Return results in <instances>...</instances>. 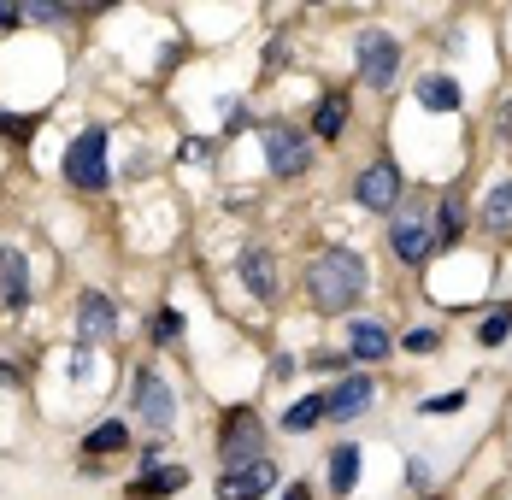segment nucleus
Segmentation results:
<instances>
[{
    "label": "nucleus",
    "instance_id": "obj_10",
    "mask_svg": "<svg viewBox=\"0 0 512 500\" xmlns=\"http://www.w3.org/2000/svg\"><path fill=\"white\" fill-rule=\"evenodd\" d=\"M236 271H242V283L254 289V300H277V259H271V248H242V259H236Z\"/></svg>",
    "mask_w": 512,
    "mask_h": 500
},
{
    "label": "nucleus",
    "instance_id": "obj_8",
    "mask_svg": "<svg viewBox=\"0 0 512 500\" xmlns=\"http://www.w3.org/2000/svg\"><path fill=\"white\" fill-rule=\"evenodd\" d=\"M265 165H271L277 177H301V171L312 165L307 136H301V130H289V124H271V130H265Z\"/></svg>",
    "mask_w": 512,
    "mask_h": 500
},
{
    "label": "nucleus",
    "instance_id": "obj_3",
    "mask_svg": "<svg viewBox=\"0 0 512 500\" xmlns=\"http://www.w3.org/2000/svg\"><path fill=\"white\" fill-rule=\"evenodd\" d=\"M130 406H136V418H142L148 436H171L177 400H171V383H165L159 371H136V377H130Z\"/></svg>",
    "mask_w": 512,
    "mask_h": 500
},
{
    "label": "nucleus",
    "instance_id": "obj_18",
    "mask_svg": "<svg viewBox=\"0 0 512 500\" xmlns=\"http://www.w3.org/2000/svg\"><path fill=\"white\" fill-rule=\"evenodd\" d=\"M342 124H348V95H324V100H318V112H312V136L336 142V136H342Z\"/></svg>",
    "mask_w": 512,
    "mask_h": 500
},
{
    "label": "nucleus",
    "instance_id": "obj_27",
    "mask_svg": "<svg viewBox=\"0 0 512 500\" xmlns=\"http://www.w3.org/2000/svg\"><path fill=\"white\" fill-rule=\"evenodd\" d=\"M465 406V389H454V395H436V400H424V412H460Z\"/></svg>",
    "mask_w": 512,
    "mask_h": 500
},
{
    "label": "nucleus",
    "instance_id": "obj_9",
    "mask_svg": "<svg viewBox=\"0 0 512 500\" xmlns=\"http://www.w3.org/2000/svg\"><path fill=\"white\" fill-rule=\"evenodd\" d=\"M371 395H377V383H371V377H342V383L324 395V418L348 424V418H359V412L371 406Z\"/></svg>",
    "mask_w": 512,
    "mask_h": 500
},
{
    "label": "nucleus",
    "instance_id": "obj_32",
    "mask_svg": "<svg viewBox=\"0 0 512 500\" xmlns=\"http://www.w3.org/2000/svg\"><path fill=\"white\" fill-rule=\"evenodd\" d=\"M283 500H312V489H307V483H289V489H283Z\"/></svg>",
    "mask_w": 512,
    "mask_h": 500
},
{
    "label": "nucleus",
    "instance_id": "obj_25",
    "mask_svg": "<svg viewBox=\"0 0 512 500\" xmlns=\"http://www.w3.org/2000/svg\"><path fill=\"white\" fill-rule=\"evenodd\" d=\"M24 18H36V24H65L71 12H65V0H30V6H24Z\"/></svg>",
    "mask_w": 512,
    "mask_h": 500
},
{
    "label": "nucleus",
    "instance_id": "obj_21",
    "mask_svg": "<svg viewBox=\"0 0 512 500\" xmlns=\"http://www.w3.org/2000/svg\"><path fill=\"white\" fill-rule=\"evenodd\" d=\"M318 418H324V395H307V400H295V406L283 412V430H289V436H301V430H312Z\"/></svg>",
    "mask_w": 512,
    "mask_h": 500
},
{
    "label": "nucleus",
    "instance_id": "obj_23",
    "mask_svg": "<svg viewBox=\"0 0 512 500\" xmlns=\"http://www.w3.org/2000/svg\"><path fill=\"white\" fill-rule=\"evenodd\" d=\"M507 336H512V306H495V312L483 318V330H477V342H483V348H501Z\"/></svg>",
    "mask_w": 512,
    "mask_h": 500
},
{
    "label": "nucleus",
    "instance_id": "obj_4",
    "mask_svg": "<svg viewBox=\"0 0 512 500\" xmlns=\"http://www.w3.org/2000/svg\"><path fill=\"white\" fill-rule=\"evenodd\" d=\"M359 77L371 83V89H389L395 83V71H401V42L389 36V30H359Z\"/></svg>",
    "mask_w": 512,
    "mask_h": 500
},
{
    "label": "nucleus",
    "instance_id": "obj_30",
    "mask_svg": "<svg viewBox=\"0 0 512 500\" xmlns=\"http://www.w3.org/2000/svg\"><path fill=\"white\" fill-rule=\"evenodd\" d=\"M407 483H412V489H424V483H430V465H424V459H412V465H407Z\"/></svg>",
    "mask_w": 512,
    "mask_h": 500
},
{
    "label": "nucleus",
    "instance_id": "obj_16",
    "mask_svg": "<svg viewBox=\"0 0 512 500\" xmlns=\"http://www.w3.org/2000/svg\"><path fill=\"white\" fill-rule=\"evenodd\" d=\"M460 83H454V77H418V106H424V112H454V106H460Z\"/></svg>",
    "mask_w": 512,
    "mask_h": 500
},
{
    "label": "nucleus",
    "instance_id": "obj_28",
    "mask_svg": "<svg viewBox=\"0 0 512 500\" xmlns=\"http://www.w3.org/2000/svg\"><path fill=\"white\" fill-rule=\"evenodd\" d=\"M0 130H6L12 142H24V136H30V118H12V112H0Z\"/></svg>",
    "mask_w": 512,
    "mask_h": 500
},
{
    "label": "nucleus",
    "instance_id": "obj_6",
    "mask_svg": "<svg viewBox=\"0 0 512 500\" xmlns=\"http://www.w3.org/2000/svg\"><path fill=\"white\" fill-rule=\"evenodd\" d=\"M277 489V465L259 453V459H242V465H224V477H218V500H259Z\"/></svg>",
    "mask_w": 512,
    "mask_h": 500
},
{
    "label": "nucleus",
    "instance_id": "obj_20",
    "mask_svg": "<svg viewBox=\"0 0 512 500\" xmlns=\"http://www.w3.org/2000/svg\"><path fill=\"white\" fill-rule=\"evenodd\" d=\"M483 224H489V230H512V177H501V183L489 189V200H483Z\"/></svg>",
    "mask_w": 512,
    "mask_h": 500
},
{
    "label": "nucleus",
    "instance_id": "obj_11",
    "mask_svg": "<svg viewBox=\"0 0 512 500\" xmlns=\"http://www.w3.org/2000/svg\"><path fill=\"white\" fill-rule=\"evenodd\" d=\"M389 248H395L401 265H424V259L436 253V230H430L424 218H401V224H395V236H389Z\"/></svg>",
    "mask_w": 512,
    "mask_h": 500
},
{
    "label": "nucleus",
    "instance_id": "obj_33",
    "mask_svg": "<svg viewBox=\"0 0 512 500\" xmlns=\"http://www.w3.org/2000/svg\"><path fill=\"white\" fill-rule=\"evenodd\" d=\"M495 130H512V106H501V112H495Z\"/></svg>",
    "mask_w": 512,
    "mask_h": 500
},
{
    "label": "nucleus",
    "instance_id": "obj_7",
    "mask_svg": "<svg viewBox=\"0 0 512 500\" xmlns=\"http://www.w3.org/2000/svg\"><path fill=\"white\" fill-rule=\"evenodd\" d=\"M354 200L365 212H395V200H401V165L395 159H371L354 177Z\"/></svg>",
    "mask_w": 512,
    "mask_h": 500
},
{
    "label": "nucleus",
    "instance_id": "obj_29",
    "mask_svg": "<svg viewBox=\"0 0 512 500\" xmlns=\"http://www.w3.org/2000/svg\"><path fill=\"white\" fill-rule=\"evenodd\" d=\"M18 18H24V6H18V0H0V30H12Z\"/></svg>",
    "mask_w": 512,
    "mask_h": 500
},
{
    "label": "nucleus",
    "instance_id": "obj_5",
    "mask_svg": "<svg viewBox=\"0 0 512 500\" xmlns=\"http://www.w3.org/2000/svg\"><path fill=\"white\" fill-rule=\"evenodd\" d=\"M259 442H265V430H259V412H254V406L224 412V424H218V459H224V465L259 459Z\"/></svg>",
    "mask_w": 512,
    "mask_h": 500
},
{
    "label": "nucleus",
    "instance_id": "obj_24",
    "mask_svg": "<svg viewBox=\"0 0 512 500\" xmlns=\"http://www.w3.org/2000/svg\"><path fill=\"white\" fill-rule=\"evenodd\" d=\"M401 348H407V353H436V348H442V330H430V324H412L407 336H401Z\"/></svg>",
    "mask_w": 512,
    "mask_h": 500
},
{
    "label": "nucleus",
    "instance_id": "obj_26",
    "mask_svg": "<svg viewBox=\"0 0 512 500\" xmlns=\"http://www.w3.org/2000/svg\"><path fill=\"white\" fill-rule=\"evenodd\" d=\"M177 336H183V318H177V312L165 306V312H159V318H154V342H159V348H171Z\"/></svg>",
    "mask_w": 512,
    "mask_h": 500
},
{
    "label": "nucleus",
    "instance_id": "obj_15",
    "mask_svg": "<svg viewBox=\"0 0 512 500\" xmlns=\"http://www.w3.org/2000/svg\"><path fill=\"white\" fill-rule=\"evenodd\" d=\"M389 348H395V342H389V330H383L377 318H359L354 330H348V353H354V359H371V365H377V359H389Z\"/></svg>",
    "mask_w": 512,
    "mask_h": 500
},
{
    "label": "nucleus",
    "instance_id": "obj_12",
    "mask_svg": "<svg viewBox=\"0 0 512 500\" xmlns=\"http://www.w3.org/2000/svg\"><path fill=\"white\" fill-rule=\"evenodd\" d=\"M112 330H118V312H112V300L89 289V295L77 300V336H83V342H106Z\"/></svg>",
    "mask_w": 512,
    "mask_h": 500
},
{
    "label": "nucleus",
    "instance_id": "obj_17",
    "mask_svg": "<svg viewBox=\"0 0 512 500\" xmlns=\"http://www.w3.org/2000/svg\"><path fill=\"white\" fill-rule=\"evenodd\" d=\"M354 483H359V448L342 442L330 453V495H354Z\"/></svg>",
    "mask_w": 512,
    "mask_h": 500
},
{
    "label": "nucleus",
    "instance_id": "obj_14",
    "mask_svg": "<svg viewBox=\"0 0 512 500\" xmlns=\"http://www.w3.org/2000/svg\"><path fill=\"white\" fill-rule=\"evenodd\" d=\"M177 489H189V471L183 465H154L142 483L124 489V500H165V495H177Z\"/></svg>",
    "mask_w": 512,
    "mask_h": 500
},
{
    "label": "nucleus",
    "instance_id": "obj_31",
    "mask_svg": "<svg viewBox=\"0 0 512 500\" xmlns=\"http://www.w3.org/2000/svg\"><path fill=\"white\" fill-rule=\"evenodd\" d=\"M277 65H289V48H283V42H271V48H265V71H277Z\"/></svg>",
    "mask_w": 512,
    "mask_h": 500
},
{
    "label": "nucleus",
    "instance_id": "obj_1",
    "mask_svg": "<svg viewBox=\"0 0 512 500\" xmlns=\"http://www.w3.org/2000/svg\"><path fill=\"white\" fill-rule=\"evenodd\" d=\"M365 295V259L354 248H324L307 265V300L318 312H348Z\"/></svg>",
    "mask_w": 512,
    "mask_h": 500
},
{
    "label": "nucleus",
    "instance_id": "obj_13",
    "mask_svg": "<svg viewBox=\"0 0 512 500\" xmlns=\"http://www.w3.org/2000/svg\"><path fill=\"white\" fill-rule=\"evenodd\" d=\"M0 300H6L12 312L30 306V265H24L18 248H0Z\"/></svg>",
    "mask_w": 512,
    "mask_h": 500
},
{
    "label": "nucleus",
    "instance_id": "obj_22",
    "mask_svg": "<svg viewBox=\"0 0 512 500\" xmlns=\"http://www.w3.org/2000/svg\"><path fill=\"white\" fill-rule=\"evenodd\" d=\"M460 224H465V206H460V195H448V200H442V230H436V248H454V242H460Z\"/></svg>",
    "mask_w": 512,
    "mask_h": 500
},
{
    "label": "nucleus",
    "instance_id": "obj_34",
    "mask_svg": "<svg viewBox=\"0 0 512 500\" xmlns=\"http://www.w3.org/2000/svg\"><path fill=\"white\" fill-rule=\"evenodd\" d=\"M83 6H89V12H106V6H118V0H83Z\"/></svg>",
    "mask_w": 512,
    "mask_h": 500
},
{
    "label": "nucleus",
    "instance_id": "obj_2",
    "mask_svg": "<svg viewBox=\"0 0 512 500\" xmlns=\"http://www.w3.org/2000/svg\"><path fill=\"white\" fill-rule=\"evenodd\" d=\"M65 183L83 189V195H101L106 189V130L101 124H89L83 136H71V148H65Z\"/></svg>",
    "mask_w": 512,
    "mask_h": 500
},
{
    "label": "nucleus",
    "instance_id": "obj_19",
    "mask_svg": "<svg viewBox=\"0 0 512 500\" xmlns=\"http://www.w3.org/2000/svg\"><path fill=\"white\" fill-rule=\"evenodd\" d=\"M89 453H124L130 448V424L124 418H106V424H95L89 430V442H83Z\"/></svg>",
    "mask_w": 512,
    "mask_h": 500
}]
</instances>
